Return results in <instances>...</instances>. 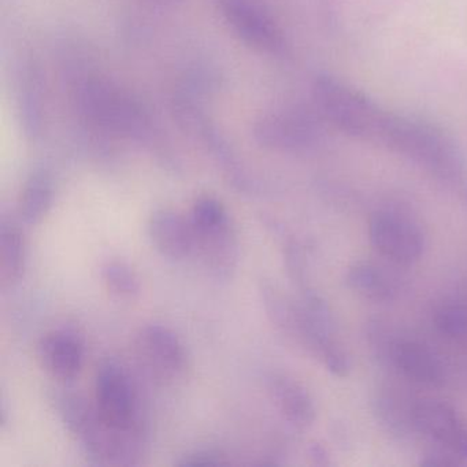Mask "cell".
Here are the masks:
<instances>
[{
	"label": "cell",
	"mask_w": 467,
	"mask_h": 467,
	"mask_svg": "<svg viewBox=\"0 0 467 467\" xmlns=\"http://www.w3.org/2000/svg\"><path fill=\"white\" fill-rule=\"evenodd\" d=\"M58 409L67 431L98 463L130 466L143 455V425L128 429L110 425L100 417L95 404L73 393L59 398Z\"/></svg>",
	"instance_id": "obj_1"
},
{
	"label": "cell",
	"mask_w": 467,
	"mask_h": 467,
	"mask_svg": "<svg viewBox=\"0 0 467 467\" xmlns=\"http://www.w3.org/2000/svg\"><path fill=\"white\" fill-rule=\"evenodd\" d=\"M313 92L319 117L330 127L351 138L382 146L393 113L330 76L317 78Z\"/></svg>",
	"instance_id": "obj_2"
},
{
	"label": "cell",
	"mask_w": 467,
	"mask_h": 467,
	"mask_svg": "<svg viewBox=\"0 0 467 467\" xmlns=\"http://www.w3.org/2000/svg\"><path fill=\"white\" fill-rule=\"evenodd\" d=\"M387 149L445 182H456L463 176L461 152L447 135L428 122L398 116Z\"/></svg>",
	"instance_id": "obj_3"
},
{
	"label": "cell",
	"mask_w": 467,
	"mask_h": 467,
	"mask_svg": "<svg viewBox=\"0 0 467 467\" xmlns=\"http://www.w3.org/2000/svg\"><path fill=\"white\" fill-rule=\"evenodd\" d=\"M95 406L110 425L125 429L141 426L132 379L116 360H105L98 366Z\"/></svg>",
	"instance_id": "obj_4"
},
{
	"label": "cell",
	"mask_w": 467,
	"mask_h": 467,
	"mask_svg": "<svg viewBox=\"0 0 467 467\" xmlns=\"http://www.w3.org/2000/svg\"><path fill=\"white\" fill-rule=\"evenodd\" d=\"M135 354L152 379L174 382L188 368L187 351L179 336L162 325H147L135 337Z\"/></svg>",
	"instance_id": "obj_5"
},
{
	"label": "cell",
	"mask_w": 467,
	"mask_h": 467,
	"mask_svg": "<svg viewBox=\"0 0 467 467\" xmlns=\"http://www.w3.org/2000/svg\"><path fill=\"white\" fill-rule=\"evenodd\" d=\"M318 119L302 109L266 114L256 121L254 136L256 141L270 149L302 151L318 141Z\"/></svg>",
	"instance_id": "obj_6"
},
{
	"label": "cell",
	"mask_w": 467,
	"mask_h": 467,
	"mask_svg": "<svg viewBox=\"0 0 467 467\" xmlns=\"http://www.w3.org/2000/svg\"><path fill=\"white\" fill-rule=\"evenodd\" d=\"M368 237L385 258L398 264H412L422 255L425 239L411 220L389 212H379L368 221Z\"/></svg>",
	"instance_id": "obj_7"
},
{
	"label": "cell",
	"mask_w": 467,
	"mask_h": 467,
	"mask_svg": "<svg viewBox=\"0 0 467 467\" xmlns=\"http://www.w3.org/2000/svg\"><path fill=\"white\" fill-rule=\"evenodd\" d=\"M223 17L247 45L265 53H283L284 37L277 24L255 0H217Z\"/></svg>",
	"instance_id": "obj_8"
},
{
	"label": "cell",
	"mask_w": 467,
	"mask_h": 467,
	"mask_svg": "<svg viewBox=\"0 0 467 467\" xmlns=\"http://www.w3.org/2000/svg\"><path fill=\"white\" fill-rule=\"evenodd\" d=\"M415 431L450 448L458 458L467 459V425L455 410L441 401H420L411 410Z\"/></svg>",
	"instance_id": "obj_9"
},
{
	"label": "cell",
	"mask_w": 467,
	"mask_h": 467,
	"mask_svg": "<svg viewBox=\"0 0 467 467\" xmlns=\"http://www.w3.org/2000/svg\"><path fill=\"white\" fill-rule=\"evenodd\" d=\"M36 354L40 366L59 381H72L83 368V341L70 330H53L43 336Z\"/></svg>",
	"instance_id": "obj_10"
},
{
	"label": "cell",
	"mask_w": 467,
	"mask_h": 467,
	"mask_svg": "<svg viewBox=\"0 0 467 467\" xmlns=\"http://www.w3.org/2000/svg\"><path fill=\"white\" fill-rule=\"evenodd\" d=\"M149 236L158 253L174 261L187 258L195 247L190 220H185L174 210L161 209L152 213Z\"/></svg>",
	"instance_id": "obj_11"
},
{
	"label": "cell",
	"mask_w": 467,
	"mask_h": 467,
	"mask_svg": "<svg viewBox=\"0 0 467 467\" xmlns=\"http://www.w3.org/2000/svg\"><path fill=\"white\" fill-rule=\"evenodd\" d=\"M193 231V229H192ZM195 247L193 253L201 256L203 266L217 278H228L237 264L236 234L226 223L218 228L204 232H193Z\"/></svg>",
	"instance_id": "obj_12"
},
{
	"label": "cell",
	"mask_w": 467,
	"mask_h": 467,
	"mask_svg": "<svg viewBox=\"0 0 467 467\" xmlns=\"http://www.w3.org/2000/svg\"><path fill=\"white\" fill-rule=\"evenodd\" d=\"M393 365L410 381L436 387L444 381L445 370L440 358L420 341L403 340L393 344Z\"/></svg>",
	"instance_id": "obj_13"
},
{
	"label": "cell",
	"mask_w": 467,
	"mask_h": 467,
	"mask_svg": "<svg viewBox=\"0 0 467 467\" xmlns=\"http://www.w3.org/2000/svg\"><path fill=\"white\" fill-rule=\"evenodd\" d=\"M269 392L280 414L295 428H310L316 420V406L308 390L296 379L275 374L269 379Z\"/></svg>",
	"instance_id": "obj_14"
},
{
	"label": "cell",
	"mask_w": 467,
	"mask_h": 467,
	"mask_svg": "<svg viewBox=\"0 0 467 467\" xmlns=\"http://www.w3.org/2000/svg\"><path fill=\"white\" fill-rule=\"evenodd\" d=\"M26 247L16 223H0V285L7 289L20 283L26 272Z\"/></svg>",
	"instance_id": "obj_15"
},
{
	"label": "cell",
	"mask_w": 467,
	"mask_h": 467,
	"mask_svg": "<svg viewBox=\"0 0 467 467\" xmlns=\"http://www.w3.org/2000/svg\"><path fill=\"white\" fill-rule=\"evenodd\" d=\"M346 283L360 296L377 303L389 302L396 294L392 281L370 262H355L347 272Z\"/></svg>",
	"instance_id": "obj_16"
},
{
	"label": "cell",
	"mask_w": 467,
	"mask_h": 467,
	"mask_svg": "<svg viewBox=\"0 0 467 467\" xmlns=\"http://www.w3.org/2000/svg\"><path fill=\"white\" fill-rule=\"evenodd\" d=\"M53 202V182L46 171L29 177L21 193L18 213L28 225H36L47 214Z\"/></svg>",
	"instance_id": "obj_17"
},
{
	"label": "cell",
	"mask_w": 467,
	"mask_h": 467,
	"mask_svg": "<svg viewBox=\"0 0 467 467\" xmlns=\"http://www.w3.org/2000/svg\"><path fill=\"white\" fill-rule=\"evenodd\" d=\"M106 289L119 300H133L140 294V280L135 270L122 261H108L100 267Z\"/></svg>",
	"instance_id": "obj_18"
},
{
	"label": "cell",
	"mask_w": 467,
	"mask_h": 467,
	"mask_svg": "<svg viewBox=\"0 0 467 467\" xmlns=\"http://www.w3.org/2000/svg\"><path fill=\"white\" fill-rule=\"evenodd\" d=\"M193 232H204L229 223L225 207L214 198H201L193 204L190 217Z\"/></svg>",
	"instance_id": "obj_19"
},
{
	"label": "cell",
	"mask_w": 467,
	"mask_h": 467,
	"mask_svg": "<svg viewBox=\"0 0 467 467\" xmlns=\"http://www.w3.org/2000/svg\"><path fill=\"white\" fill-rule=\"evenodd\" d=\"M434 324L442 335L464 337L467 336V306H442L434 316Z\"/></svg>",
	"instance_id": "obj_20"
},
{
	"label": "cell",
	"mask_w": 467,
	"mask_h": 467,
	"mask_svg": "<svg viewBox=\"0 0 467 467\" xmlns=\"http://www.w3.org/2000/svg\"><path fill=\"white\" fill-rule=\"evenodd\" d=\"M223 463V462L221 461L220 456L199 451V452L184 456L182 461H180L177 464H180V466H217V464Z\"/></svg>",
	"instance_id": "obj_21"
},
{
	"label": "cell",
	"mask_w": 467,
	"mask_h": 467,
	"mask_svg": "<svg viewBox=\"0 0 467 467\" xmlns=\"http://www.w3.org/2000/svg\"><path fill=\"white\" fill-rule=\"evenodd\" d=\"M311 456L316 459L318 463H327V453L324 447L321 445L314 444L311 445Z\"/></svg>",
	"instance_id": "obj_22"
}]
</instances>
